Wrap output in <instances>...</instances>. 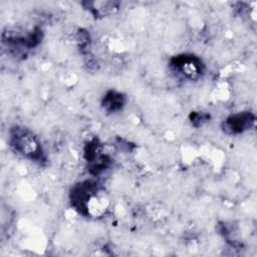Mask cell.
Wrapping results in <instances>:
<instances>
[{
	"label": "cell",
	"mask_w": 257,
	"mask_h": 257,
	"mask_svg": "<svg viewBox=\"0 0 257 257\" xmlns=\"http://www.w3.org/2000/svg\"><path fill=\"white\" fill-rule=\"evenodd\" d=\"M85 8L88 9L95 17H103L112 14L118 9V3L111 1H89L85 2Z\"/></svg>",
	"instance_id": "4"
},
{
	"label": "cell",
	"mask_w": 257,
	"mask_h": 257,
	"mask_svg": "<svg viewBox=\"0 0 257 257\" xmlns=\"http://www.w3.org/2000/svg\"><path fill=\"white\" fill-rule=\"evenodd\" d=\"M124 100H125V98L120 92L110 90L103 97L102 105L107 111L112 112V111L119 110L122 107V105L124 104Z\"/></svg>",
	"instance_id": "5"
},
{
	"label": "cell",
	"mask_w": 257,
	"mask_h": 257,
	"mask_svg": "<svg viewBox=\"0 0 257 257\" xmlns=\"http://www.w3.org/2000/svg\"><path fill=\"white\" fill-rule=\"evenodd\" d=\"M254 115L250 112H240L229 116L223 123V128L228 134H240L249 130L254 124Z\"/></svg>",
	"instance_id": "3"
},
{
	"label": "cell",
	"mask_w": 257,
	"mask_h": 257,
	"mask_svg": "<svg viewBox=\"0 0 257 257\" xmlns=\"http://www.w3.org/2000/svg\"><path fill=\"white\" fill-rule=\"evenodd\" d=\"M171 66L178 74L190 80L198 79L204 71L202 61L197 56L188 54L174 57L171 61Z\"/></svg>",
	"instance_id": "2"
},
{
	"label": "cell",
	"mask_w": 257,
	"mask_h": 257,
	"mask_svg": "<svg viewBox=\"0 0 257 257\" xmlns=\"http://www.w3.org/2000/svg\"><path fill=\"white\" fill-rule=\"evenodd\" d=\"M11 148L19 155L32 160L42 161L43 151L39 140L32 132L22 126H13L9 132Z\"/></svg>",
	"instance_id": "1"
}]
</instances>
